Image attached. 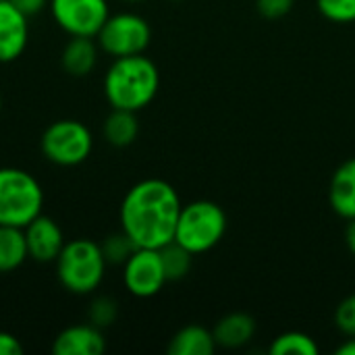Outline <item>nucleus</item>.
Returning a JSON list of instances; mask_svg holds the SVG:
<instances>
[{
  "label": "nucleus",
  "mask_w": 355,
  "mask_h": 355,
  "mask_svg": "<svg viewBox=\"0 0 355 355\" xmlns=\"http://www.w3.org/2000/svg\"><path fill=\"white\" fill-rule=\"evenodd\" d=\"M158 252H160V260H162L166 281H181L183 277H187V272L191 268V258H193L191 252H187L177 241L166 243Z\"/></svg>",
  "instance_id": "6ab92c4d"
},
{
  "label": "nucleus",
  "mask_w": 355,
  "mask_h": 355,
  "mask_svg": "<svg viewBox=\"0 0 355 355\" xmlns=\"http://www.w3.org/2000/svg\"><path fill=\"white\" fill-rule=\"evenodd\" d=\"M48 6L54 23L69 35L96 37L110 17L106 0H50Z\"/></svg>",
  "instance_id": "6e6552de"
},
{
  "label": "nucleus",
  "mask_w": 355,
  "mask_h": 355,
  "mask_svg": "<svg viewBox=\"0 0 355 355\" xmlns=\"http://www.w3.org/2000/svg\"><path fill=\"white\" fill-rule=\"evenodd\" d=\"M329 204L343 220L355 218V158L345 160L333 173L329 185Z\"/></svg>",
  "instance_id": "ddd939ff"
},
{
  "label": "nucleus",
  "mask_w": 355,
  "mask_h": 355,
  "mask_svg": "<svg viewBox=\"0 0 355 355\" xmlns=\"http://www.w3.org/2000/svg\"><path fill=\"white\" fill-rule=\"evenodd\" d=\"M295 0H256V8L266 19H281L293 8Z\"/></svg>",
  "instance_id": "393cba45"
},
{
  "label": "nucleus",
  "mask_w": 355,
  "mask_h": 355,
  "mask_svg": "<svg viewBox=\"0 0 355 355\" xmlns=\"http://www.w3.org/2000/svg\"><path fill=\"white\" fill-rule=\"evenodd\" d=\"M23 233L29 258L40 264H54L67 243L60 225L44 214H37L27 227H23Z\"/></svg>",
  "instance_id": "9d476101"
},
{
  "label": "nucleus",
  "mask_w": 355,
  "mask_h": 355,
  "mask_svg": "<svg viewBox=\"0 0 355 355\" xmlns=\"http://www.w3.org/2000/svg\"><path fill=\"white\" fill-rule=\"evenodd\" d=\"M42 156L56 166H77L94 150V135L81 121L60 119L50 123L40 137Z\"/></svg>",
  "instance_id": "423d86ee"
},
{
  "label": "nucleus",
  "mask_w": 355,
  "mask_h": 355,
  "mask_svg": "<svg viewBox=\"0 0 355 355\" xmlns=\"http://www.w3.org/2000/svg\"><path fill=\"white\" fill-rule=\"evenodd\" d=\"M44 189L37 179L15 166L0 168V225L27 227L42 214Z\"/></svg>",
  "instance_id": "20e7f679"
},
{
  "label": "nucleus",
  "mask_w": 355,
  "mask_h": 355,
  "mask_svg": "<svg viewBox=\"0 0 355 355\" xmlns=\"http://www.w3.org/2000/svg\"><path fill=\"white\" fill-rule=\"evenodd\" d=\"M320 15L333 23H354L355 0H316Z\"/></svg>",
  "instance_id": "5701e85b"
},
{
  "label": "nucleus",
  "mask_w": 355,
  "mask_h": 355,
  "mask_svg": "<svg viewBox=\"0 0 355 355\" xmlns=\"http://www.w3.org/2000/svg\"><path fill=\"white\" fill-rule=\"evenodd\" d=\"M27 258L29 254L23 229L0 225V275L15 272Z\"/></svg>",
  "instance_id": "a211bd4d"
},
{
  "label": "nucleus",
  "mask_w": 355,
  "mask_h": 355,
  "mask_svg": "<svg viewBox=\"0 0 355 355\" xmlns=\"http://www.w3.org/2000/svg\"><path fill=\"white\" fill-rule=\"evenodd\" d=\"M100 46L96 37H83V35H71L67 46L60 54V64L64 73L71 77H87L96 64H98Z\"/></svg>",
  "instance_id": "4468645a"
},
{
  "label": "nucleus",
  "mask_w": 355,
  "mask_h": 355,
  "mask_svg": "<svg viewBox=\"0 0 355 355\" xmlns=\"http://www.w3.org/2000/svg\"><path fill=\"white\" fill-rule=\"evenodd\" d=\"M23 345L21 341L6 331H0V355H23Z\"/></svg>",
  "instance_id": "a878e982"
},
{
  "label": "nucleus",
  "mask_w": 355,
  "mask_h": 355,
  "mask_svg": "<svg viewBox=\"0 0 355 355\" xmlns=\"http://www.w3.org/2000/svg\"><path fill=\"white\" fill-rule=\"evenodd\" d=\"M335 324L345 337H355V293L337 306Z\"/></svg>",
  "instance_id": "b1692460"
},
{
  "label": "nucleus",
  "mask_w": 355,
  "mask_h": 355,
  "mask_svg": "<svg viewBox=\"0 0 355 355\" xmlns=\"http://www.w3.org/2000/svg\"><path fill=\"white\" fill-rule=\"evenodd\" d=\"M227 233L225 210L210 200H198L181 208L175 241L193 256L206 254L220 243Z\"/></svg>",
  "instance_id": "39448f33"
},
{
  "label": "nucleus",
  "mask_w": 355,
  "mask_h": 355,
  "mask_svg": "<svg viewBox=\"0 0 355 355\" xmlns=\"http://www.w3.org/2000/svg\"><path fill=\"white\" fill-rule=\"evenodd\" d=\"M337 355H355V337H347L345 343H341L337 349H335Z\"/></svg>",
  "instance_id": "c85d7f7f"
},
{
  "label": "nucleus",
  "mask_w": 355,
  "mask_h": 355,
  "mask_svg": "<svg viewBox=\"0 0 355 355\" xmlns=\"http://www.w3.org/2000/svg\"><path fill=\"white\" fill-rule=\"evenodd\" d=\"M214 352H216V341L212 331L200 324L183 327L179 333H175V337L168 343L171 355H212Z\"/></svg>",
  "instance_id": "dca6fc26"
},
{
  "label": "nucleus",
  "mask_w": 355,
  "mask_h": 355,
  "mask_svg": "<svg viewBox=\"0 0 355 355\" xmlns=\"http://www.w3.org/2000/svg\"><path fill=\"white\" fill-rule=\"evenodd\" d=\"M345 243L347 250L352 252V256H355V218L347 220V229H345Z\"/></svg>",
  "instance_id": "cd10ccee"
},
{
  "label": "nucleus",
  "mask_w": 355,
  "mask_h": 355,
  "mask_svg": "<svg viewBox=\"0 0 355 355\" xmlns=\"http://www.w3.org/2000/svg\"><path fill=\"white\" fill-rule=\"evenodd\" d=\"M29 42V17L10 0H0V62L17 60Z\"/></svg>",
  "instance_id": "9b49d317"
},
{
  "label": "nucleus",
  "mask_w": 355,
  "mask_h": 355,
  "mask_svg": "<svg viewBox=\"0 0 355 355\" xmlns=\"http://www.w3.org/2000/svg\"><path fill=\"white\" fill-rule=\"evenodd\" d=\"M102 133H104V139L114 148L131 146L137 139V133H139L137 112L123 110V108H112V112L104 121Z\"/></svg>",
  "instance_id": "f3484780"
},
{
  "label": "nucleus",
  "mask_w": 355,
  "mask_h": 355,
  "mask_svg": "<svg viewBox=\"0 0 355 355\" xmlns=\"http://www.w3.org/2000/svg\"><path fill=\"white\" fill-rule=\"evenodd\" d=\"M270 354L272 355H316L318 354V345L316 341L300 331H289L279 335L272 345H270Z\"/></svg>",
  "instance_id": "aec40b11"
},
{
  "label": "nucleus",
  "mask_w": 355,
  "mask_h": 355,
  "mask_svg": "<svg viewBox=\"0 0 355 355\" xmlns=\"http://www.w3.org/2000/svg\"><path fill=\"white\" fill-rule=\"evenodd\" d=\"M0 112H2V96H0Z\"/></svg>",
  "instance_id": "c756f323"
},
{
  "label": "nucleus",
  "mask_w": 355,
  "mask_h": 355,
  "mask_svg": "<svg viewBox=\"0 0 355 355\" xmlns=\"http://www.w3.org/2000/svg\"><path fill=\"white\" fill-rule=\"evenodd\" d=\"M164 283L168 281H166L158 250L137 248L129 256V260L123 264V285L131 295L139 300L158 295Z\"/></svg>",
  "instance_id": "1a4fd4ad"
},
{
  "label": "nucleus",
  "mask_w": 355,
  "mask_h": 355,
  "mask_svg": "<svg viewBox=\"0 0 355 355\" xmlns=\"http://www.w3.org/2000/svg\"><path fill=\"white\" fill-rule=\"evenodd\" d=\"M98 46L112 58L144 54L152 40L150 23L135 12H116L106 19L96 35Z\"/></svg>",
  "instance_id": "0eeeda50"
},
{
  "label": "nucleus",
  "mask_w": 355,
  "mask_h": 355,
  "mask_svg": "<svg viewBox=\"0 0 355 355\" xmlns=\"http://www.w3.org/2000/svg\"><path fill=\"white\" fill-rule=\"evenodd\" d=\"M54 266L62 289L73 295H89L102 285L108 262L102 254V245L83 237L67 241Z\"/></svg>",
  "instance_id": "7ed1b4c3"
},
{
  "label": "nucleus",
  "mask_w": 355,
  "mask_h": 355,
  "mask_svg": "<svg viewBox=\"0 0 355 355\" xmlns=\"http://www.w3.org/2000/svg\"><path fill=\"white\" fill-rule=\"evenodd\" d=\"M129 2H135V0H129Z\"/></svg>",
  "instance_id": "7c9ffc66"
},
{
  "label": "nucleus",
  "mask_w": 355,
  "mask_h": 355,
  "mask_svg": "<svg viewBox=\"0 0 355 355\" xmlns=\"http://www.w3.org/2000/svg\"><path fill=\"white\" fill-rule=\"evenodd\" d=\"M106 352V339L102 329L94 324H73L60 331L52 343L54 355H102Z\"/></svg>",
  "instance_id": "f8f14e48"
},
{
  "label": "nucleus",
  "mask_w": 355,
  "mask_h": 355,
  "mask_svg": "<svg viewBox=\"0 0 355 355\" xmlns=\"http://www.w3.org/2000/svg\"><path fill=\"white\" fill-rule=\"evenodd\" d=\"M119 316V306L112 297L108 295H100L96 297L92 304H89V310H87V318H89V324L98 327V329H106L110 327Z\"/></svg>",
  "instance_id": "4be33fe9"
},
{
  "label": "nucleus",
  "mask_w": 355,
  "mask_h": 355,
  "mask_svg": "<svg viewBox=\"0 0 355 355\" xmlns=\"http://www.w3.org/2000/svg\"><path fill=\"white\" fill-rule=\"evenodd\" d=\"M216 347H225V349H239L243 345H248L254 335H256V320L250 314L243 312H233L227 314L225 318H220L212 331Z\"/></svg>",
  "instance_id": "2eb2a0df"
},
{
  "label": "nucleus",
  "mask_w": 355,
  "mask_h": 355,
  "mask_svg": "<svg viewBox=\"0 0 355 355\" xmlns=\"http://www.w3.org/2000/svg\"><path fill=\"white\" fill-rule=\"evenodd\" d=\"M158 67L144 54L114 58L104 75V96L112 108L139 112L158 94Z\"/></svg>",
  "instance_id": "f03ea898"
},
{
  "label": "nucleus",
  "mask_w": 355,
  "mask_h": 355,
  "mask_svg": "<svg viewBox=\"0 0 355 355\" xmlns=\"http://www.w3.org/2000/svg\"><path fill=\"white\" fill-rule=\"evenodd\" d=\"M181 208V198L171 183L144 179L135 183L121 202V231L127 233L137 248L160 250L175 241Z\"/></svg>",
  "instance_id": "f257e3e1"
},
{
  "label": "nucleus",
  "mask_w": 355,
  "mask_h": 355,
  "mask_svg": "<svg viewBox=\"0 0 355 355\" xmlns=\"http://www.w3.org/2000/svg\"><path fill=\"white\" fill-rule=\"evenodd\" d=\"M102 254L106 258L108 264H125L129 260V256L137 250V245L129 239L127 233L119 231L114 235H108L102 243Z\"/></svg>",
  "instance_id": "412c9836"
},
{
  "label": "nucleus",
  "mask_w": 355,
  "mask_h": 355,
  "mask_svg": "<svg viewBox=\"0 0 355 355\" xmlns=\"http://www.w3.org/2000/svg\"><path fill=\"white\" fill-rule=\"evenodd\" d=\"M23 15H27V17H35V15H40L48 4H50V0H10Z\"/></svg>",
  "instance_id": "bb28decb"
}]
</instances>
